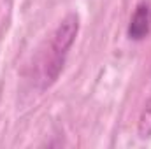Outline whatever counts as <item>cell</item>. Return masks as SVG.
<instances>
[{
	"label": "cell",
	"mask_w": 151,
	"mask_h": 149,
	"mask_svg": "<svg viewBox=\"0 0 151 149\" xmlns=\"http://www.w3.org/2000/svg\"><path fill=\"white\" fill-rule=\"evenodd\" d=\"M139 135L142 139L151 137V97L146 102V105L142 109V114L139 117Z\"/></svg>",
	"instance_id": "3"
},
{
	"label": "cell",
	"mask_w": 151,
	"mask_h": 149,
	"mask_svg": "<svg viewBox=\"0 0 151 149\" xmlns=\"http://www.w3.org/2000/svg\"><path fill=\"white\" fill-rule=\"evenodd\" d=\"M77 30H79V18L76 14H69L51 35V42L47 47L49 56H46V60L42 62V74H40L44 88L49 86L53 81H56V77L60 75L67 53L77 37Z\"/></svg>",
	"instance_id": "1"
},
{
	"label": "cell",
	"mask_w": 151,
	"mask_h": 149,
	"mask_svg": "<svg viewBox=\"0 0 151 149\" xmlns=\"http://www.w3.org/2000/svg\"><path fill=\"white\" fill-rule=\"evenodd\" d=\"M150 32H151V4L150 2H141V4H137L134 14L130 18L127 35H128L130 40L139 42V40H144L148 37Z\"/></svg>",
	"instance_id": "2"
}]
</instances>
